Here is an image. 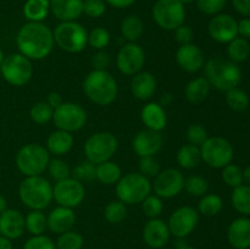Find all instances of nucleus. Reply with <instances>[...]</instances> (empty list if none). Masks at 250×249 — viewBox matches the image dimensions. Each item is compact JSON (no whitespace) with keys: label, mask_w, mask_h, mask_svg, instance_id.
<instances>
[{"label":"nucleus","mask_w":250,"mask_h":249,"mask_svg":"<svg viewBox=\"0 0 250 249\" xmlns=\"http://www.w3.org/2000/svg\"><path fill=\"white\" fill-rule=\"evenodd\" d=\"M227 55H229V60L233 61V62H244L250 55V44L248 39L236 37L233 41L229 43Z\"/></svg>","instance_id":"33"},{"label":"nucleus","mask_w":250,"mask_h":249,"mask_svg":"<svg viewBox=\"0 0 250 249\" xmlns=\"http://www.w3.org/2000/svg\"><path fill=\"white\" fill-rule=\"evenodd\" d=\"M170 229L167 224L160 219H150L143 228V239L146 246L153 249H160L167 244L170 239Z\"/></svg>","instance_id":"18"},{"label":"nucleus","mask_w":250,"mask_h":249,"mask_svg":"<svg viewBox=\"0 0 250 249\" xmlns=\"http://www.w3.org/2000/svg\"><path fill=\"white\" fill-rule=\"evenodd\" d=\"M238 34L244 39H250V19L241 20L238 22Z\"/></svg>","instance_id":"55"},{"label":"nucleus","mask_w":250,"mask_h":249,"mask_svg":"<svg viewBox=\"0 0 250 249\" xmlns=\"http://www.w3.org/2000/svg\"><path fill=\"white\" fill-rule=\"evenodd\" d=\"M49 9V0H27L23 6V15L31 22H41L48 16Z\"/></svg>","instance_id":"30"},{"label":"nucleus","mask_w":250,"mask_h":249,"mask_svg":"<svg viewBox=\"0 0 250 249\" xmlns=\"http://www.w3.org/2000/svg\"><path fill=\"white\" fill-rule=\"evenodd\" d=\"M153 17L161 28L175 31L186 20L185 5L180 0H158L154 4Z\"/></svg>","instance_id":"11"},{"label":"nucleus","mask_w":250,"mask_h":249,"mask_svg":"<svg viewBox=\"0 0 250 249\" xmlns=\"http://www.w3.org/2000/svg\"><path fill=\"white\" fill-rule=\"evenodd\" d=\"M0 70L4 80L16 87L27 84L33 73L31 60L22 54H11L4 58Z\"/></svg>","instance_id":"10"},{"label":"nucleus","mask_w":250,"mask_h":249,"mask_svg":"<svg viewBox=\"0 0 250 249\" xmlns=\"http://www.w3.org/2000/svg\"><path fill=\"white\" fill-rule=\"evenodd\" d=\"M142 121L146 128L160 132L166 127V112L159 103H149L142 109Z\"/></svg>","instance_id":"26"},{"label":"nucleus","mask_w":250,"mask_h":249,"mask_svg":"<svg viewBox=\"0 0 250 249\" xmlns=\"http://www.w3.org/2000/svg\"><path fill=\"white\" fill-rule=\"evenodd\" d=\"M55 246L56 249H82L83 237L78 232L67 231L59 236Z\"/></svg>","instance_id":"39"},{"label":"nucleus","mask_w":250,"mask_h":249,"mask_svg":"<svg viewBox=\"0 0 250 249\" xmlns=\"http://www.w3.org/2000/svg\"><path fill=\"white\" fill-rule=\"evenodd\" d=\"M26 229L24 216L16 209H6L0 214V233L11 239L20 238Z\"/></svg>","instance_id":"20"},{"label":"nucleus","mask_w":250,"mask_h":249,"mask_svg":"<svg viewBox=\"0 0 250 249\" xmlns=\"http://www.w3.org/2000/svg\"><path fill=\"white\" fill-rule=\"evenodd\" d=\"M151 192V183L142 173H127L120 178L116 186V194L125 204L142 203Z\"/></svg>","instance_id":"6"},{"label":"nucleus","mask_w":250,"mask_h":249,"mask_svg":"<svg viewBox=\"0 0 250 249\" xmlns=\"http://www.w3.org/2000/svg\"><path fill=\"white\" fill-rule=\"evenodd\" d=\"M232 4L238 14L250 17V0H232Z\"/></svg>","instance_id":"54"},{"label":"nucleus","mask_w":250,"mask_h":249,"mask_svg":"<svg viewBox=\"0 0 250 249\" xmlns=\"http://www.w3.org/2000/svg\"><path fill=\"white\" fill-rule=\"evenodd\" d=\"M181 2H182L183 5H188V4H192L193 1H194V0H180Z\"/></svg>","instance_id":"62"},{"label":"nucleus","mask_w":250,"mask_h":249,"mask_svg":"<svg viewBox=\"0 0 250 249\" xmlns=\"http://www.w3.org/2000/svg\"><path fill=\"white\" fill-rule=\"evenodd\" d=\"M54 43L68 53H80L88 43V33L82 24L75 21L61 22L53 32Z\"/></svg>","instance_id":"7"},{"label":"nucleus","mask_w":250,"mask_h":249,"mask_svg":"<svg viewBox=\"0 0 250 249\" xmlns=\"http://www.w3.org/2000/svg\"><path fill=\"white\" fill-rule=\"evenodd\" d=\"M111 6L117 7V9H125V7L131 6L132 4H134L136 0H106Z\"/></svg>","instance_id":"57"},{"label":"nucleus","mask_w":250,"mask_h":249,"mask_svg":"<svg viewBox=\"0 0 250 249\" xmlns=\"http://www.w3.org/2000/svg\"><path fill=\"white\" fill-rule=\"evenodd\" d=\"M227 0H197V6L200 12L205 15L221 14L226 6Z\"/></svg>","instance_id":"46"},{"label":"nucleus","mask_w":250,"mask_h":249,"mask_svg":"<svg viewBox=\"0 0 250 249\" xmlns=\"http://www.w3.org/2000/svg\"><path fill=\"white\" fill-rule=\"evenodd\" d=\"M198 221L199 215L194 208L181 207L171 214L167 226L171 234L177 238H185L194 231Z\"/></svg>","instance_id":"14"},{"label":"nucleus","mask_w":250,"mask_h":249,"mask_svg":"<svg viewBox=\"0 0 250 249\" xmlns=\"http://www.w3.org/2000/svg\"><path fill=\"white\" fill-rule=\"evenodd\" d=\"M0 249H12V243L9 238L0 236Z\"/></svg>","instance_id":"58"},{"label":"nucleus","mask_w":250,"mask_h":249,"mask_svg":"<svg viewBox=\"0 0 250 249\" xmlns=\"http://www.w3.org/2000/svg\"><path fill=\"white\" fill-rule=\"evenodd\" d=\"M76 222V214L71 208L58 207L48 216V228L53 233L61 234L71 231Z\"/></svg>","instance_id":"22"},{"label":"nucleus","mask_w":250,"mask_h":249,"mask_svg":"<svg viewBox=\"0 0 250 249\" xmlns=\"http://www.w3.org/2000/svg\"><path fill=\"white\" fill-rule=\"evenodd\" d=\"M117 139L110 132H98L90 136L84 144V154L94 165L109 161L117 150Z\"/></svg>","instance_id":"9"},{"label":"nucleus","mask_w":250,"mask_h":249,"mask_svg":"<svg viewBox=\"0 0 250 249\" xmlns=\"http://www.w3.org/2000/svg\"><path fill=\"white\" fill-rule=\"evenodd\" d=\"M26 229L33 236L43 234L48 228V217L42 212V210H32L26 217Z\"/></svg>","instance_id":"35"},{"label":"nucleus","mask_w":250,"mask_h":249,"mask_svg":"<svg viewBox=\"0 0 250 249\" xmlns=\"http://www.w3.org/2000/svg\"><path fill=\"white\" fill-rule=\"evenodd\" d=\"M227 239L236 249H248L250 247V219H236L227 229Z\"/></svg>","instance_id":"23"},{"label":"nucleus","mask_w":250,"mask_h":249,"mask_svg":"<svg viewBox=\"0 0 250 249\" xmlns=\"http://www.w3.org/2000/svg\"><path fill=\"white\" fill-rule=\"evenodd\" d=\"M93 66H94V70H102L106 71V68L110 66V62H111V58H110L109 54L106 51H98L92 59Z\"/></svg>","instance_id":"53"},{"label":"nucleus","mask_w":250,"mask_h":249,"mask_svg":"<svg viewBox=\"0 0 250 249\" xmlns=\"http://www.w3.org/2000/svg\"><path fill=\"white\" fill-rule=\"evenodd\" d=\"M6 209H7L6 199H5V198L0 194V214H2V212H4Z\"/></svg>","instance_id":"59"},{"label":"nucleus","mask_w":250,"mask_h":249,"mask_svg":"<svg viewBox=\"0 0 250 249\" xmlns=\"http://www.w3.org/2000/svg\"><path fill=\"white\" fill-rule=\"evenodd\" d=\"M210 88L211 85L205 77L194 78L186 85L185 95L188 102L193 103V104H199L203 100L207 99Z\"/></svg>","instance_id":"28"},{"label":"nucleus","mask_w":250,"mask_h":249,"mask_svg":"<svg viewBox=\"0 0 250 249\" xmlns=\"http://www.w3.org/2000/svg\"><path fill=\"white\" fill-rule=\"evenodd\" d=\"M16 42L22 55L29 60H42L53 50L54 36L50 28L42 22H28L21 27Z\"/></svg>","instance_id":"1"},{"label":"nucleus","mask_w":250,"mask_h":249,"mask_svg":"<svg viewBox=\"0 0 250 249\" xmlns=\"http://www.w3.org/2000/svg\"><path fill=\"white\" fill-rule=\"evenodd\" d=\"M146 62V54L138 44L129 42L120 49L116 63L124 75L134 76L143 68Z\"/></svg>","instance_id":"15"},{"label":"nucleus","mask_w":250,"mask_h":249,"mask_svg":"<svg viewBox=\"0 0 250 249\" xmlns=\"http://www.w3.org/2000/svg\"><path fill=\"white\" fill-rule=\"evenodd\" d=\"M209 34L219 43H229L238 36V22L229 14H217L210 21Z\"/></svg>","instance_id":"17"},{"label":"nucleus","mask_w":250,"mask_h":249,"mask_svg":"<svg viewBox=\"0 0 250 249\" xmlns=\"http://www.w3.org/2000/svg\"><path fill=\"white\" fill-rule=\"evenodd\" d=\"M127 215V208L121 200L110 202L104 210V216L110 224H120Z\"/></svg>","instance_id":"38"},{"label":"nucleus","mask_w":250,"mask_h":249,"mask_svg":"<svg viewBox=\"0 0 250 249\" xmlns=\"http://www.w3.org/2000/svg\"><path fill=\"white\" fill-rule=\"evenodd\" d=\"M187 139L189 144L200 146L208 139L207 129L202 124H192L187 129Z\"/></svg>","instance_id":"49"},{"label":"nucleus","mask_w":250,"mask_h":249,"mask_svg":"<svg viewBox=\"0 0 250 249\" xmlns=\"http://www.w3.org/2000/svg\"><path fill=\"white\" fill-rule=\"evenodd\" d=\"M141 173L146 177H156L160 172V164L156 160L155 156H143L139 161Z\"/></svg>","instance_id":"47"},{"label":"nucleus","mask_w":250,"mask_h":249,"mask_svg":"<svg viewBox=\"0 0 250 249\" xmlns=\"http://www.w3.org/2000/svg\"><path fill=\"white\" fill-rule=\"evenodd\" d=\"M95 178L104 185H114L119 182L121 178V168L112 161L98 164L95 166Z\"/></svg>","instance_id":"29"},{"label":"nucleus","mask_w":250,"mask_h":249,"mask_svg":"<svg viewBox=\"0 0 250 249\" xmlns=\"http://www.w3.org/2000/svg\"><path fill=\"white\" fill-rule=\"evenodd\" d=\"M110 42V34L105 28L98 27L94 28L89 34H88V43L94 49L102 50L105 46H107Z\"/></svg>","instance_id":"45"},{"label":"nucleus","mask_w":250,"mask_h":249,"mask_svg":"<svg viewBox=\"0 0 250 249\" xmlns=\"http://www.w3.org/2000/svg\"><path fill=\"white\" fill-rule=\"evenodd\" d=\"M132 145L136 154H138L141 158L154 156L163 146V137L159 132L146 128L136 134Z\"/></svg>","instance_id":"19"},{"label":"nucleus","mask_w":250,"mask_h":249,"mask_svg":"<svg viewBox=\"0 0 250 249\" xmlns=\"http://www.w3.org/2000/svg\"><path fill=\"white\" fill-rule=\"evenodd\" d=\"M49 151L41 144L31 143L22 146L16 156L17 168L24 176H41L48 168Z\"/></svg>","instance_id":"5"},{"label":"nucleus","mask_w":250,"mask_h":249,"mask_svg":"<svg viewBox=\"0 0 250 249\" xmlns=\"http://www.w3.org/2000/svg\"><path fill=\"white\" fill-rule=\"evenodd\" d=\"M226 102L227 105L231 107L233 111L242 112L249 106V97L244 90L239 88H232L226 92Z\"/></svg>","instance_id":"37"},{"label":"nucleus","mask_w":250,"mask_h":249,"mask_svg":"<svg viewBox=\"0 0 250 249\" xmlns=\"http://www.w3.org/2000/svg\"><path fill=\"white\" fill-rule=\"evenodd\" d=\"M4 53H2V50L1 49H0V66H1V63H2V61H4Z\"/></svg>","instance_id":"63"},{"label":"nucleus","mask_w":250,"mask_h":249,"mask_svg":"<svg viewBox=\"0 0 250 249\" xmlns=\"http://www.w3.org/2000/svg\"><path fill=\"white\" fill-rule=\"evenodd\" d=\"M85 189L81 181L73 177L56 182L53 188V198L60 207L76 208L84 200Z\"/></svg>","instance_id":"13"},{"label":"nucleus","mask_w":250,"mask_h":249,"mask_svg":"<svg viewBox=\"0 0 250 249\" xmlns=\"http://www.w3.org/2000/svg\"><path fill=\"white\" fill-rule=\"evenodd\" d=\"M71 175H73V178H76L78 181H92L95 178V165L93 163H90V161L81 163L80 165H77L71 171Z\"/></svg>","instance_id":"48"},{"label":"nucleus","mask_w":250,"mask_h":249,"mask_svg":"<svg viewBox=\"0 0 250 249\" xmlns=\"http://www.w3.org/2000/svg\"><path fill=\"white\" fill-rule=\"evenodd\" d=\"M183 173L176 168L160 171L154 181V192L160 198H173L185 188Z\"/></svg>","instance_id":"16"},{"label":"nucleus","mask_w":250,"mask_h":249,"mask_svg":"<svg viewBox=\"0 0 250 249\" xmlns=\"http://www.w3.org/2000/svg\"><path fill=\"white\" fill-rule=\"evenodd\" d=\"M142 203H143L144 214L150 219H156L158 216H160L164 210L163 200L158 195L149 194Z\"/></svg>","instance_id":"44"},{"label":"nucleus","mask_w":250,"mask_h":249,"mask_svg":"<svg viewBox=\"0 0 250 249\" xmlns=\"http://www.w3.org/2000/svg\"><path fill=\"white\" fill-rule=\"evenodd\" d=\"M202 160L200 155V148L193 144H186L181 146L177 153V163L183 168H194Z\"/></svg>","instance_id":"31"},{"label":"nucleus","mask_w":250,"mask_h":249,"mask_svg":"<svg viewBox=\"0 0 250 249\" xmlns=\"http://www.w3.org/2000/svg\"><path fill=\"white\" fill-rule=\"evenodd\" d=\"M23 249H56L53 239L44 234L33 236L24 243Z\"/></svg>","instance_id":"51"},{"label":"nucleus","mask_w":250,"mask_h":249,"mask_svg":"<svg viewBox=\"0 0 250 249\" xmlns=\"http://www.w3.org/2000/svg\"><path fill=\"white\" fill-rule=\"evenodd\" d=\"M185 189L194 197H203L209 189V183L202 176H189L185 180Z\"/></svg>","instance_id":"41"},{"label":"nucleus","mask_w":250,"mask_h":249,"mask_svg":"<svg viewBox=\"0 0 250 249\" xmlns=\"http://www.w3.org/2000/svg\"><path fill=\"white\" fill-rule=\"evenodd\" d=\"M156 90V80L150 72L139 71L133 76L131 82V92L137 99L148 100Z\"/></svg>","instance_id":"25"},{"label":"nucleus","mask_w":250,"mask_h":249,"mask_svg":"<svg viewBox=\"0 0 250 249\" xmlns=\"http://www.w3.org/2000/svg\"><path fill=\"white\" fill-rule=\"evenodd\" d=\"M176 61L182 70L187 72H197L204 66V55L195 44L181 45L176 53Z\"/></svg>","instance_id":"21"},{"label":"nucleus","mask_w":250,"mask_h":249,"mask_svg":"<svg viewBox=\"0 0 250 249\" xmlns=\"http://www.w3.org/2000/svg\"><path fill=\"white\" fill-rule=\"evenodd\" d=\"M171 100V97H170V94H165L163 97V99H161V103H163V104H160V105H165V104H167L168 102H170Z\"/></svg>","instance_id":"61"},{"label":"nucleus","mask_w":250,"mask_h":249,"mask_svg":"<svg viewBox=\"0 0 250 249\" xmlns=\"http://www.w3.org/2000/svg\"><path fill=\"white\" fill-rule=\"evenodd\" d=\"M48 170L51 177H53L56 182L65 180V178H68L71 176L70 166H68L65 161L61 160V159H53V160L49 161Z\"/></svg>","instance_id":"43"},{"label":"nucleus","mask_w":250,"mask_h":249,"mask_svg":"<svg viewBox=\"0 0 250 249\" xmlns=\"http://www.w3.org/2000/svg\"><path fill=\"white\" fill-rule=\"evenodd\" d=\"M106 6L104 0H83V12L87 16L97 19L104 15Z\"/></svg>","instance_id":"50"},{"label":"nucleus","mask_w":250,"mask_h":249,"mask_svg":"<svg viewBox=\"0 0 250 249\" xmlns=\"http://www.w3.org/2000/svg\"><path fill=\"white\" fill-rule=\"evenodd\" d=\"M46 103H48L49 105H50L53 109H56V107L60 106L61 104H62V97H61L59 93L56 92H51L50 94L48 95V99H46Z\"/></svg>","instance_id":"56"},{"label":"nucleus","mask_w":250,"mask_h":249,"mask_svg":"<svg viewBox=\"0 0 250 249\" xmlns=\"http://www.w3.org/2000/svg\"><path fill=\"white\" fill-rule=\"evenodd\" d=\"M178 249H195V248H193V247H189V246H181Z\"/></svg>","instance_id":"64"},{"label":"nucleus","mask_w":250,"mask_h":249,"mask_svg":"<svg viewBox=\"0 0 250 249\" xmlns=\"http://www.w3.org/2000/svg\"><path fill=\"white\" fill-rule=\"evenodd\" d=\"M233 146L222 137L208 138L200 145L203 161L214 168H224L233 160Z\"/></svg>","instance_id":"8"},{"label":"nucleus","mask_w":250,"mask_h":249,"mask_svg":"<svg viewBox=\"0 0 250 249\" xmlns=\"http://www.w3.org/2000/svg\"><path fill=\"white\" fill-rule=\"evenodd\" d=\"M205 78L210 85L221 92L236 88L242 80L241 67L231 60L212 58L204 65Z\"/></svg>","instance_id":"2"},{"label":"nucleus","mask_w":250,"mask_h":249,"mask_svg":"<svg viewBox=\"0 0 250 249\" xmlns=\"http://www.w3.org/2000/svg\"><path fill=\"white\" fill-rule=\"evenodd\" d=\"M193 29L189 26H182L177 27L175 29V38L177 41V43H180L181 45H186V44H190L193 41Z\"/></svg>","instance_id":"52"},{"label":"nucleus","mask_w":250,"mask_h":249,"mask_svg":"<svg viewBox=\"0 0 250 249\" xmlns=\"http://www.w3.org/2000/svg\"><path fill=\"white\" fill-rule=\"evenodd\" d=\"M21 202L32 210H43L53 199V187L42 176H29L19 187Z\"/></svg>","instance_id":"4"},{"label":"nucleus","mask_w":250,"mask_h":249,"mask_svg":"<svg viewBox=\"0 0 250 249\" xmlns=\"http://www.w3.org/2000/svg\"><path fill=\"white\" fill-rule=\"evenodd\" d=\"M53 120L59 129L75 132L82 128L87 122V114L82 106L75 103H62L54 109Z\"/></svg>","instance_id":"12"},{"label":"nucleus","mask_w":250,"mask_h":249,"mask_svg":"<svg viewBox=\"0 0 250 249\" xmlns=\"http://www.w3.org/2000/svg\"><path fill=\"white\" fill-rule=\"evenodd\" d=\"M222 180L229 187H238V186L243 185L244 182L243 171L239 166L234 165V164H229L222 170Z\"/></svg>","instance_id":"42"},{"label":"nucleus","mask_w":250,"mask_h":249,"mask_svg":"<svg viewBox=\"0 0 250 249\" xmlns=\"http://www.w3.org/2000/svg\"><path fill=\"white\" fill-rule=\"evenodd\" d=\"M144 32V23L141 17L136 15H129L122 21L121 33L125 39L128 42H136L142 37Z\"/></svg>","instance_id":"32"},{"label":"nucleus","mask_w":250,"mask_h":249,"mask_svg":"<svg viewBox=\"0 0 250 249\" xmlns=\"http://www.w3.org/2000/svg\"><path fill=\"white\" fill-rule=\"evenodd\" d=\"M85 95L97 105H110L117 97V82L107 71L94 70L83 82Z\"/></svg>","instance_id":"3"},{"label":"nucleus","mask_w":250,"mask_h":249,"mask_svg":"<svg viewBox=\"0 0 250 249\" xmlns=\"http://www.w3.org/2000/svg\"><path fill=\"white\" fill-rule=\"evenodd\" d=\"M231 200L237 211L242 215H250V186L241 185L233 188Z\"/></svg>","instance_id":"34"},{"label":"nucleus","mask_w":250,"mask_h":249,"mask_svg":"<svg viewBox=\"0 0 250 249\" xmlns=\"http://www.w3.org/2000/svg\"><path fill=\"white\" fill-rule=\"evenodd\" d=\"M50 10L60 21H75L83 14V0H49Z\"/></svg>","instance_id":"24"},{"label":"nucleus","mask_w":250,"mask_h":249,"mask_svg":"<svg viewBox=\"0 0 250 249\" xmlns=\"http://www.w3.org/2000/svg\"><path fill=\"white\" fill-rule=\"evenodd\" d=\"M243 178L244 182H247V185L250 186V165L243 171Z\"/></svg>","instance_id":"60"},{"label":"nucleus","mask_w":250,"mask_h":249,"mask_svg":"<svg viewBox=\"0 0 250 249\" xmlns=\"http://www.w3.org/2000/svg\"><path fill=\"white\" fill-rule=\"evenodd\" d=\"M29 115L32 121L38 124H44L53 119L54 109L46 102H39L32 106Z\"/></svg>","instance_id":"40"},{"label":"nucleus","mask_w":250,"mask_h":249,"mask_svg":"<svg viewBox=\"0 0 250 249\" xmlns=\"http://www.w3.org/2000/svg\"><path fill=\"white\" fill-rule=\"evenodd\" d=\"M73 146V137L70 132L58 129L51 133L46 141V149L49 153L56 156H61L67 154Z\"/></svg>","instance_id":"27"},{"label":"nucleus","mask_w":250,"mask_h":249,"mask_svg":"<svg viewBox=\"0 0 250 249\" xmlns=\"http://www.w3.org/2000/svg\"><path fill=\"white\" fill-rule=\"evenodd\" d=\"M224 203L217 194H205L198 204V210L205 216H215L222 210Z\"/></svg>","instance_id":"36"}]
</instances>
